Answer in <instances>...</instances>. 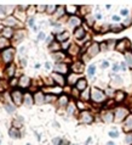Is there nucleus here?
<instances>
[{"label":"nucleus","instance_id":"nucleus-1","mask_svg":"<svg viewBox=\"0 0 132 145\" xmlns=\"http://www.w3.org/2000/svg\"><path fill=\"white\" fill-rule=\"evenodd\" d=\"M91 99H92L93 101H96V103H102V101H104L105 95H104L103 92H101L99 89L92 88V89H91Z\"/></svg>","mask_w":132,"mask_h":145},{"label":"nucleus","instance_id":"nucleus-2","mask_svg":"<svg viewBox=\"0 0 132 145\" xmlns=\"http://www.w3.org/2000/svg\"><path fill=\"white\" fill-rule=\"evenodd\" d=\"M12 55H13V50L12 49H6L5 51H2V59L6 64H10L12 60Z\"/></svg>","mask_w":132,"mask_h":145},{"label":"nucleus","instance_id":"nucleus-3","mask_svg":"<svg viewBox=\"0 0 132 145\" xmlns=\"http://www.w3.org/2000/svg\"><path fill=\"white\" fill-rule=\"evenodd\" d=\"M124 131L125 132H131L132 131V115H130L125 122H124Z\"/></svg>","mask_w":132,"mask_h":145},{"label":"nucleus","instance_id":"nucleus-4","mask_svg":"<svg viewBox=\"0 0 132 145\" xmlns=\"http://www.w3.org/2000/svg\"><path fill=\"white\" fill-rule=\"evenodd\" d=\"M11 96H12L13 101H15L17 105H18V104H21V100H22V93H21L20 90H15V92H12Z\"/></svg>","mask_w":132,"mask_h":145},{"label":"nucleus","instance_id":"nucleus-5","mask_svg":"<svg viewBox=\"0 0 132 145\" xmlns=\"http://www.w3.org/2000/svg\"><path fill=\"white\" fill-rule=\"evenodd\" d=\"M99 51V45L97 43H95L91 48H90V50H89V56L90 57H92V56H95V55H97Z\"/></svg>","mask_w":132,"mask_h":145},{"label":"nucleus","instance_id":"nucleus-6","mask_svg":"<svg viewBox=\"0 0 132 145\" xmlns=\"http://www.w3.org/2000/svg\"><path fill=\"white\" fill-rule=\"evenodd\" d=\"M81 118H82V122L90 123V122L92 121V115H91L90 112H87V111H84V112L81 113Z\"/></svg>","mask_w":132,"mask_h":145},{"label":"nucleus","instance_id":"nucleus-7","mask_svg":"<svg viewBox=\"0 0 132 145\" xmlns=\"http://www.w3.org/2000/svg\"><path fill=\"white\" fill-rule=\"evenodd\" d=\"M55 71L57 73H67L68 68H67V66L64 64H57V65L55 66Z\"/></svg>","mask_w":132,"mask_h":145},{"label":"nucleus","instance_id":"nucleus-8","mask_svg":"<svg viewBox=\"0 0 132 145\" xmlns=\"http://www.w3.org/2000/svg\"><path fill=\"white\" fill-rule=\"evenodd\" d=\"M29 84H30V80H29V78H28V77H26V76L21 77V79H20V85H21L22 88L29 87Z\"/></svg>","mask_w":132,"mask_h":145},{"label":"nucleus","instance_id":"nucleus-9","mask_svg":"<svg viewBox=\"0 0 132 145\" xmlns=\"http://www.w3.org/2000/svg\"><path fill=\"white\" fill-rule=\"evenodd\" d=\"M86 85H87V82H86V79H85V78L79 79V80H78V83H76V88H78L79 90H84V89L86 88Z\"/></svg>","mask_w":132,"mask_h":145},{"label":"nucleus","instance_id":"nucleus-10","mask_svg":"<svg viewBox=\"0 0 132 145\" xmlns=\"http://www.w3.org/2000/svg\"><path fill=\"white\" fill-rule=\"evenodd\" d=\"M80 23H81V20L78 17H70L69 18V25L71 27H78V26H80Z\"/></svg>","mask_w":132,"mask_h":145},{"label":"nucleus","instance_id":"nucleus-11","mask_svg":"<svg viewBox=\"0 0 132 145\" xmlns=\"http://www.w3.org/2000/svg\"><path fill=\"white\" fill-rule=\"evenodd\" d=\"M34 100H35V103H36V104H39V105H40V104H42V103L45 101V96H44L41 93H36V94H35V96H34Z\"/></svg>","mask_w":132,"mask_h":145},{"label":"nucleus","instance_id":"nucleus-12","mask_svg":"<svg viewBox=\"0 0 132 145\" xmlns=\"http://www.w3.org/2000/svg\"><path fill=\"white\" fill-rule=\"evenodd\" d=\"M74 36H75V38H78V39H81L82 37L85 36V31H84V28H81V27L76 28V31L74 32Z\"/></svg>","mask_w":132,"mask_h":145},{"label":"nucleus","instance_id":"nucleus-13","mask_svg":"<svg viewBox=\"0 0 132 145\" xmlns=\"http://www.w3.org/2000/svg\"><path fill=\"white\" fill-rule=\"evenodd\" d=\"M6 26H13V25H16L17 23V20L13 17V16H10V17H7L6 20H5V22H4Z\"/></svg>","mask_w":132,"mask_h":145},{"label":"nucleus","instance_id":"nucleus-14","mask_svg":"<svg viewBox=\"0 0 132 145\" xmlns=\"http://www.w3.org/2000/svg\"><path fill=\"white\" fill-rule=\"evenodd\" d=\"M52 77L56 79V82H57L58 84H64V78H63V76H62V74L53 73V74H52Z\"/></svg>","mask_w":132,"mask_h":145},{"label":"nucleus","instance_id":"nucleus-15","mask_svg":"<svg viewBox=\"0 0 132 145\" xmlns=\"http://www.w3.org/2000/svg\"><path fill=\"white\" fill-rule=\"evenodd\" d=\"M125 113H126V111H125V110L118 109V111H116V116H115L116 121H121V117H124V116H125Z\"/></svg>","mask_w":132,"mask_h":145},{"label":"nucleus","instance_id":"nucleus-16","mask_svg":"<svg viewBox=\"0 0 132 145\" xmlns=\"http://www.w3.org/2000/svg\"><path fill=\"white\" fill-rule=\"evenodd\" d=\"M125 57H126L127 65L132 68V53H126V54H125Z\"/></svg>","mask_w":132,"mask_h":145},{"label":"nucleus","instance_id":"nucleus-17","mask_svg":"<svg viewBox=\"0 0 132 145\" xmlns=\"http://www.w3.org/2000/svg\"><path fill=\"white\" fill-rule=\"evenodd\" d=\"M74 67L76 68L75 72H82V71H84V64H82V62H76V64L74 65Z\"/></svg>","mask_w":132,"mask_h":145},{"label":"nucleus","instance_id":"nucleus-18","mask_svg":"<svg viewBox=\"0 0 132 145\" xmlns=\"http://www.w3.org/2000/svg\"><path fill=\"white\" fill-rule=\"evenodd\" d=\"M10 135L12 137V138H20V133H18V131L17 129H15V128H11L10 129Z\"/></svg>","mask_w":132,"mask_h":145},{"label":"nucleus","instance_id":"nucleus-19","mask_svg":"<svg viewBox=\"0 0 132 145\" xmlns=\"http://www.w3.org/2000/svg\"><path fill=\"white\" fill-rule=\"evenodd\" d=\"M24 103H26V105H28V106L32 105L33 101H32V96H30V94H26V95H24Z\"/></svg>","mask_w":132,"mask_h":145},{"label":"nucleus","instance_id":"nucleus-20","mask_svg":"<svg viewBox=\"0 0 132 145\" xmlns=\"http://www.w3.org/2000/svg\"><path fill=\"white\" fill-rule=\"evenodd\" d=\"M7 45H9L7 38H5V37L0 38V48H2V46H7Z\"/></svg>","mask_w":132,"mask_h":145},{"label":"nucleus","instance_id":"nucleus-21","mask_svg":"<svg viewBox=\"0 0 132 145\" xmlns=\"http://www.w3.org/2000/svg\"><path fill=\"white\" fill-rule=\"evenodd\" d=\"M60 104H61V105H67V104H68V96L62 95V96L60 98Z\"/></svg>","mask_w":132,"mask_h":145},{"label":"nucleus","instance_id":"nucleus-22","mask_svg":"<svg viewBox=\"0 0 132 145\" xmlns=\"http://www.w3.org/2000/svg\"><path fill=\"white\" fill-rule=\"evenodd\" d=\"M4 36H5V38L11 37L12 36V29H11V28H5V29H4Z\"/></svg>","mask_w":132,"mask_h":145},{"label":"nucleus","instance_id":"nucleus-23","mask_svg":"<svg viewBox=\"0 0 132 145\" xmlns=\"http://www.w3.org/2000/svg\"><path fill=\"white\" fill-rule=\"evenodd\" d=\"M95 71H96V67H95L93 65H91V66L89 67V77H92V76L95 74Z\"/></svg>","mask_w":132,"mask_h":145},{"label":"nucleus","instance_id":"nucleus-24","mask_svg":"<svg viewBox=\"0 0 132 145\" xmlns=\"http://www.w3.org/2000/svg\"><path fill=\"white\" fill-rule=\"evenodd\" d=\"M67 38H68V33H64V32H63L62 34H58V36H57V39H58L60 41L64 40V39H67Z\"/></svg>","mask_w":132,"mask_h":145},{"label":"nucleus","instance_id":"nucleus-25","mask_svg":"<svg viewBox=\"0 0 132 145\" xmlns=\"http://www.w3.org/2000/svg\"><path fill=\"white\" fill-rule=\"evenodd\" d=\"M104 119H105V121H112V119H113V113H107V115H104Z\"/></svg>","mask_w":132,"mask_h":145},{"label":"nucleus","instance_id":"nucleus-26","mask_svg":"<svg viewBox=\"0 0 132 145\" xmlns=\"http://www.w3.org/2000/svg\"><path fill=\"white\" fill-rule=\"evenodd\" d=\"M13 70H15V67L11 65V66L7 68V74H9V76H13Z\"/></svg>","mask_w":132,"mask_h":145},{"label":"nucleus","instance_id":"nucleus-27","mask_svg":"<svg viewBox=\"0 0 132 145\" xmlns=\"http://www.w3.org/2000/svg\"><path fill=\"white\" fill-rule=\"evenodd\" d=\"M121 98L124 99V93H122V92H118V98H116V101H121Z\"/></svg>","mask_w":132,"mask_h":145},{"label":"nucleus","instance_id":"nucleus-28","mask_svg":"<svg viewBox=\"0 0 132 145\" xmlns=\"http://www.w3.org/2000/svg\"><path fill=\"white\" fill-rule=\"evenodd\" d=\"M126 144L127 145L132 144V134H129V135H127V138H126Z\"/></svg>","mask_w":132,"mask_h":145},{"label":"nucleus","instance_id":"nucleus-29","mask_svg":"<svg viewBox=\"0 0 132 145\" xmlns=\"http://www.w3.org/2000/svg\"><path fill=\"white\" fill-rule=\"evenodd\" d=\"M46 9H47V11H49V13H52V11H55V10H56V6H53V5H51V6H47Z\"/></svg>","mask_w":132,"mask_h":145},{"label":"nucleus","instance_id":"nucleus-30","mask_svg":"<svg viewBox=\"0 0 132 145\" xmlns=\"http://www.w3.org/2000/svg\"><path fill=\"white\" fill-rule=\"evenodd\" d=\"M6 10H7L6 6H1L0 5V15H5L6 13Z\"/></svg>","mask_w":132,"mask_h":145},{"label":"nucleus","instance_id":"nucleus-31","mask_svg":"<svg viewBox=\"0 0 132 145\" xmlns=\"http://www.w3.org/2000/svg\"><path fill=\"white\" fill-rule=\"evenodd\" d=\"M74 111H75V106H74L73 104H70L69 107H68V112H69V113H73Z\"/></svg>","mask_w":132,"mask_h":145},{"label":"nucleus","instance_id":"nucleus-32","mask_svg":"<svg viewBox=\"0 0 132 145\" xmlns=\"http://www.w3.org/2000/svg\"><path fill=\"white\" fill-rule=\"evenodd\" d=\"M5 109L7 110V112H9V113H12V112H13V107H12L11 105H6V106H5Z\"/></svg>","mask_w":132,"mask_h":145},{"label":"nucleus","instance_id":"nucleus-33","mask_svg":"<svg viewBox=\"0 0 132 145\" xmlns=\"http://www.w3.org/2000/svg\"><path fill=\"white\" fill-rule=\"evenodd\" d=\"M63 10H64V7L60 6V7H58V12H57V16H61V15L63 13Z\"/></svg>","mask_w":132,"mask_h":145},{"label":"nucleus","instance_id":"nucleus-34","mask_svg":"<svg viewBox=\"0 0 132 145\" xmlns=\"http://www.w3.org/2000/svg\"><path fill=\"white\" fill-rule=\"evenodd\" d=\"M109 135H110L112 138H116L119 134H118V132H109Z\"/></svg>","mask_w":132,"mask_h":145},{"label":"nucleus","instance_id":"nucleus-35","mask_svg":"<svg viewBox=\"0 0 132 145\" xmlns=\"http://www.w3.org/2000/svg\"><path fill=\"white\" fill-rule=\"evenodd\" d=\"M120 13H121V16H127V15H129V11H127L126 9H124V10H121Z\"/></svg>","mask_w":132,"mask_h":145},{"label":"nucleus","instance_id":"nucleus-36","mask_svg":"<svg viewBox=\"0 0 132 145\" xmlns=\"http://www.w3.org/2000/svg\"><path fill=\"white\" fill-rule=\"evenodd\" d=\"M60 143H61V139H60V138L53 139V144H55V145H60Z\"/></svg>","mask_w":132,"mask_h":145},{"label":"nucleus","instance_id":"nucleus-37","mask_svg":"<svg viewBox=\"0 0 132 145\" xmlns=\"http://www.w3.org/2000/svg\"><path fill=\"white\" fill-rule=\"evenodd\" d=\"M120 67H121V70H122V71H125V70H126V65H125L124 62H121V64H120Z\"/></svg>","mask_w":132,"mask_h":145},{"label":"nucleus","instance_id":"nucleus-38","mask_svg":"<svg viewBox=\"0 0 132 145\" xmlns=\"http://www.w3.org/2000/svg\"><path fill=\"white\" fill-rule=\"evenodd\" d=\"M108 65H109V64H108L107 61H104V62L102 64V68H105V67H108Z\"/></svg>","mask_w":132,"mask_h":145},{"label":"nucleus","instance_id":"nucleus-39","mask_svg":"<svg viewBox=\"0 0 132 145\" xmlns=\"http://www.w3.org/2000/svg\"><path fill=\"white\" fill-rule=\"evenodd\" d=\"M67 9H68L69 11H75V10H76V7H73V6H68Z\"/></svg>","mask_w":132,"mask_h":145},{"label":"nucleus","instance_id":"nucleus-40","mask_svg":"<svg viewBox=\"0 0 132 145\" xmlns=\"http://www.w3.org/2000/svg\"><path fill=\"white\" fill-rule=\"evenodd\" d=\"M33 22H34V18H33V17H30V18H29V22H28V23H29V26H33Z\"/></svg>","mask_w":132,"mask_h":145},{"label":"nucleus","instance_id":"nucleus-41","mask_svg":"<svg viewBox=\"0 0 132 145\" xmlns=\"http://www.w3.org/2000/svg\"><path fill=\"white\" fill-rule=\"evenodd\" d=\"M113 20H114V21H119V17H118V16H114Z\"/></svg>","mask_w":132,"mask_h":145},{"label":"nucleus","instance_id":"nucleus-42","mask_svg":"<svg viewBox=\"0 0 132 145\" xmlns=\"http://www.w3.org/2000/svg\"><path fill=\"white\" fill-rule=\"evenodd\" d=\"M51 40H52V37H49L47 38V43H51Z\"/></svg>","mask_w":132,"mask_h":145},{"label":"nucleus","instance_id":"nucleus-43","mask_svg":"<svg viewBox=\"0 0 132 145\" xmlns=\"http://www.w3.org/2000/svg\"><path fill=\"white\" fill-rule=\"evenodd\" d=\"M44 38V33H40V36H39V39H42Z\"/></svg>","mask_w":132,"mask_h":145},{"label":"nucleus","instance_id":"nucleus-44","mask_svg":"<svg viewBox=\"0 0 132 145\" xmlns=\"http://www.w3.org/2000/svg\"><path fill=\"white\" fill-rule=\"evenodd\" d=\"M107 145H114V143H113V142H109V143H108Z\"/></svg>","mask_w":132,"mask_h":145}]
</instances>
